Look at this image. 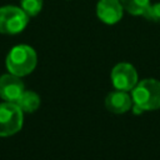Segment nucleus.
<instances>
[{"instance_id": "obj_8", "label": "nucleus", "mask_w": 160, "mask_h": 160, "mask_svg": "<svg viewBox=\"0 0 160 160\" xmlns=\"http://www.w3.org/2000/svg\"><path fill=\"white\" fill-rule=\"evenodd\" d=\"M132 105V98L126 91L116 90L110 94H108L105 99V106L109 111L115 114H122L126 112Z\"/></svg>"}, {"instance_id": "obj_13", "label": "nucleus", "mask_w": 160, "mask_h": 160, "mask_svg": "<svg viewBox=\"0 0 160 160\" xmlns=\"http://www.w3.org/2000/svg\"><path fill=\"white\" fill-rule=\"evenodd\" d=\"M132 111H134V114H136V115H139V114H141L144 110L139 106V105H136V104H134L132 105Z\"/></svg>"}, {"instance_id": "obj_10", "label": "nucleus", "mask_w": 160, "mask_h": 160, "mask_svg": "<svg viewBox=\"0 0 160 160\" xmlns=\"http://www.w3.org/2000/svg\"><path fill=\"white\" fill-rule=\"evenodd\" d=\"M125 11L134 16H145L149 8L150 0H120Z\"/></svg>"}, {"instance_id": "obj_4", "label": "nucleus", "mask_w": 160, "mask_h": 160, "mask_svg": "<svg viewBox=\"0 0 160 160\" xmlns=\"http://www.w3.org/2000/svg\"><path fill=\"white\" fill-rule=\"evenodd\" d=\"M24 112L16 102L4 101L0 104V136L6 138L19 132L22 128Z\"/></svg>"}, {"instance_id": "obj_1", "label": "nucleus", "mask_w": 160, "mask_h": 160, "mask_svg": "<svg viewBox=\"0 0 160 160\" xmlns=\"http://www.w3.org/2000/svg\"><path fill=\"white\" fill-rule=\"evenodd\" d=\"M38 62L36 51L25 44L14 46L6 55L5 64L9 72L16 76H25L34 71Z\"/></svg>"}, {"instance_id": "obj_2", "label": "nucleus", "mask_w": 160, "mask_h": 160, "mask_svg": "<svg viewBox=\"0 0 160 160\" xmlns=\"http://www.w3.org/2000/svg\"><path fill=\"white\" fill-rule=\"evenodd\" d=\"M131 98L132 102L144 111L160 109V81L155 79L141 80L132 89Z\"/></svg>"}, {"instance_id": "obj_7", "label": "nucleus", "mask_w": 160, "mask_h": 160, "mask_svg": "<svg viewBox=\"0 0 160 160\" xmlns=\"http://www.w3.org/2000/svg\"><path fill=\"white\" fill-rule=\"evenodd\" d=\"M124 8L120 0H99L96 4V16L108 25H114L121 20Z\"/></svg>"}, {"instance_id": "obj_6", "label": "nucleus", "mask_w": 160, "mask_h": 160, "mask_svg": "<svg viewBox=\"0 0 160 160\" xmlns=\"http://www.w3.org/2000/svg\"><path fill=\"white\" fill-rule=\"evenodd\" d=\"M24 91L25 86L20 76H16L11 72L0 76V98L2 100L16 102Z\"/></svg>"}, {"instance_id": "obj_5", "label": "nucleus", "mask_w": 160, "mask_h": 160, "mask_svg": "<svg viewBox=\"0 0 160 160\" xmlns=\"http://www.w3.org/2000/svg\"><path fill=\"white\" fill-rule=\"evenodd\" d=\"M111 81L118 90L129 91L138 84V72L131 64L120 62L115 65L111 71Z\"/></svg>"}, {"instance_id": "obj_9", "label": "nucleus", "mask_w": 160, "mask_h": 160, "mask_svg": "<svg viewBox=\"0 0 160 160\" xmlns=\"http://www.w3.org/2000/svg\"><path fill=\"white\" fill-rule=\"evenodd\" d=\"M16 104L22 112H34L40 106V96L35 91L25 90L16 100Z\"/></svg>"}, {"instance_id": "obj_3", "label": "nucleus", "mask_w": 160, "mask_h": 160, "mask_svg": "<svg viewBox=\"0 0 160 160\" xmlns=\"http://www.w3.org/2000/svg\"><path fill=\"white\" fill-rule=\"evenodd\" d=\"M29 22V15L15 5H5L0 8V34L15 35L21 32Z\"/></svg>"}, {"instance_id": "obj_12", "label": "nucleus", "mask_w": 160, "mask_h": 160, "mask_svg": "<svg viewBox=\"0 0 160 160\" xmlns=\"http://www.w3.org/2000/svg\"><path fill=\"white\" fill-rule=\"evenodd\" d=\"M144 18L148 20H151L154 22H160V2L151 4Z\"/></svg>"}, {"instance_id": "obj_11", "label": "nucleus", "mask_w": 160, "mask_h": 160, "mask_svg": "<svg viewBox=\"0 0 160 160\" xmlns=\"http://www.w3.org/2000/svg\"><path fill=\"white\" fill-rule=\"evenodd\" d=\"M42 4V0H20V8L29 15V18L36 16L41 11Z\"/></svg>"}]
</instances>
